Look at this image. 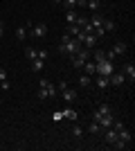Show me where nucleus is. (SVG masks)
I'll return each instance as SVG.
<instances>
[{
	"label": "nucleus",
	"mask_w": 135,
	"mask_h": 151,
	"mask_svg": "<svg viewBox=\"0 0 135 151\" xmlns=\"http://www.w3.org/2000/svg\"><path fill=\"white\" fill-rule=\"evenodd\" d=\"M88 23L92 25V29H95V27H101V23H104V16H101V14H97V12H95V16H92V18H90Z\"/></svg>",
	"instance_id": "11"
},
{
	"label": "nucleus",
	"mask_w": 135,
	"mask_h": 151,
	"mask_svg": "<svg viewBox=\"0 0 135 151\" xmlns=\"http://www.w3.org/2000/svg\"><path fill=\"white\" fill-rule=\"evenodd\" d=\"M52 120H54V122H61V120H63V111H56V113H52Z\"/></svg>",
	"instance_id": "27"
},
{
	"label": "nucleus",
	"mask_w": 135,
	"mask_h": 151,
	"mask_svg": "<svg viewBox=\"0 0 135 151\" xmlns=\"http://www.w3.org/2000/svg\"><path fill=\"white\" fill-rule=\"evenodd\" d=\"M56 88H59V93H61V90H65V88H68V81H61Z\"/></svg>",
	"instance_id": "29"
},
{
	"label": "nucleus",
	"mask_w": 135,
	"mask_h": 151,
	"mask_svg": "<svg viewBox=\"0 0 135 151\" xmlns=\"http://www.w3.org/2000/svg\"><path fill=\"white\" fill-rule=\"evenodd\" d=\"M39 59H47V52H45V50H39Z\"/></svg>",
	"instance_id": "32"
},
{
	"label": "nucleus",
	"mask_w": 135,
	"mask_h": 151,
	"mask_svg": "<svg viewBox=\"0 0 135 151\" xmlns=\"http://www.w3.org/2000/svg\"><path fill=\"white\" fill-rule=\"evenodd\" d=\"M0 86H2V90H9V81H7V79H5V81H0Z\"/></svg>",
	"instance_id": "31"
},
{
	"label": "nucleus",
	"mask_w": 135,
	"mask_h": 151,
	"mask_svg": "<svg viewBox=\"0 0 135 151\" xmlns=\"http://www.w3.org/2000/svg\"><path fill=\"white\" fill-rule=\"evenodd\" d=\"M65 32H68V34H70V36L74 38V36L79 34V32H81V25H77V23H72V25H68V29H65Z\"/></svg>",
	"instance_id": "16"
},
{
	"label": "nucleus",
	"mask_w": 135,
	"mask_h": 151,
	"mask_svg": "<svg viewBox=\"0 0 135 151\" xmlns=\"http://www.w3.org/2000/svg\"><path fill=\"white\" fill-rule=\"evenodd\" d=\"M77 9H65V20H68V25H72V23H77Z\"/></svg>",
	"instance_id": "10"
},
{
	"label": "nucleus",
	"mask_w": 135,
	"mask_h": 151,
	"mask_svg": "<svg viewBox=\"0 0 135 151\" xmlns=\"http://www.w3.org/2000/svg\"><path fill=\"white\" fill-rule=\"evenodd\" d=\"M90 83H92V79H90V75H86V72H84V75L79 77V86H81V88H88Z\"/></svg>",
	"instance_id": "14"
},
{
	"label": "nucleus",
	"mask_w": 135,
	"mask_h": 151,
	"mask_svg": "<svg viewBox=\"0 0 135 151\" xmlns=\"http://www.w3.org/2000/svg\"><path fill=\"white\" fill-rule=\"evenodd\" d=\"M117 138H119V131H115L113 126H108V131H106V142H108V145H115Z\"/></svg>",
	"instance_id": "7"
},
{
	"label": "nucleus",
	"mask_w": 135,
	"mask_h": 151,
	"mask_svg": "<svg viewBox=\"0 0 135 151\" xmlns=\"http://www.w3.org/2000/svg\"><path fill=\"white\" fill-rule=\"evenodd\" d=\"M2 32H5V25H2V20H0V36H2Z\"/></svg>",
	"instance_id": "34"
},
{
	"label": "nucleus",
	"mask_w": 135,
	"mask_h": 151,
	"mask_svg": "<svg viewBox=\"0 0 135 151\" xmlns=\"http://www.w3.org/2000/svg\"><path fill=\"white\" fill-rule=\"evenodd\" d=\"M99 131H101V126H99V124H97L95 120H92V122H90V126H88V133H92V135H97V133H99Z\"/></svg>",
	"instance_id": "21"
},
{
	"label": "nucleus",
	"mask_w": 135,
	"mask_h": 151,
	"mask_svg": "<svg viewBox=\"0 0 135 151\" xmlns=\"http://www.w3.org/2000/svg\"><path fill=\"white\" fill-rule=\"evenodd\" d=\"M97 113H99V115H106V113H110V106H108V104H101V106L97 108Z\"/></svg>",
	"instance_id": "26"
},
{
	"label": "nucleus",
	"mask_w": 135,
	"mask_h": 151,
	"mask_svg": "<svg viewBox=\"0 0 135 151\" xmlns=\"http://www.w3.org/2000/svg\"><path fill=\"white\" fill-rule=\"evenodd\" d=\"M81 70H84L86 75H90V77H92V75H95V61H90V59H88V61L84 63V68H81Z\"/></svg>",
	"instance_id": "13"
},
{
	"label": "nucleus",
	"mask_w": 135,
	"mask_h": 151,
	"mask_svg": "<svg viewBox=\"0 0 135 151\" xmlns=\"http://www.w3.org/2000/svg\"><path fill=\"white\" fill-rule=\"evenodd\" d=\"M61 2H63V0H54V5H61Z\"/></svg>",
	"instance_id": "35"
},
{
	"label": "nucleus",
	"mask_w": 135,
	"mask_h": 151,
	"mask_svg": "<svg viewBox=\"0 0 135 151\" xmlns=\"http://www.w3.org/2000/svg\"><path fill=\"white\" fill-rule=\"evenodd\" d=\"M61 5H63L65 9H77V0H63Z\"/></svg>",
	"instance_id": "24"
},
{
	"label": "nucleus",
	"mask_w": 135,
	"mask_h": 151,
	"mask_svg": "<svg viewBox=\"0 0 135 151\" xmlns=\"http://www.w3.org/2000/svg\"><path fill=\"white\" fill-rule=\"evenodd\" d=\"M86 7H90L92 12H97V9L101 7V0H88V2H86Z\"/></svg>",
	"instance_id": "23"
},
{
	"label": "nucleus",
	"mask_w": 135,
	"mask_h": 151,
	"mask_svg": "<svg viewBox=\"0 0 135 151\" xmlns=\"http://www.w3.org/2000/svg\"><path fill=\"white\" fill-rule=\"evenodd\" d=\"M108 79H110V86H124V83H126V77H124V72H113Z\"/></svg>",
	"instance_id": "5"
},
{
	"label": "nucleus",
	"mask_w": 135,
	"mask_h": 151,
	"mask_svg": "<svg viewBox=\"0 0 135 151\" xmlns=\"http://www.w3.org/2000/svg\"><path fill=\"white\" fill-rule=\"evenodd\" d=\"M63 120H77V113H74L72 108H65L63 111Z\"/></svg>",
	"instance_id": "22"
},
{
	"label": "nucleus",
	"mask_w": 135,
	"mask_h": 151,
	"mask_svg": "<svg viewBox=\"0 0 135 151\" xmlns=\"http://www.w3.org/2000/svg\"><path fill=\"white\" fill-rule=\"evenodd\" d=\"M97 86H99L101 90H106V88L110 86V79H108V77H101V75H97Z\"/></svg>",
	"instance_id": "12"
},
{
	"label": "nucleus",
	"mask_w": 135,
	"mask_h": 151,
	"mask_svg": "<svg viewBox=\"0 0 135 151\" xmlns=\"http://www.w3.org/2000/svg\"><path fill=\"white\" fill-rule=\"evenodd\" d=\"M27 34H29V32H27V27H16V38H18V41H25Z\"/></svg>",
	"instance_id": "17"
},
{
	"label": "nucleus",
	"mask_w": 135,
	"mask_h": 151,
	"mask_svg": "<svg viewBox=\"0 0 135 151\" xmlns=\"http://www.w3.org/2000/svg\"><path fill=\"white\" fill-rule=\"evenodd\" d=\"M122 72H124V77H126V79H131V83L135 81V65H133V63H126Z\"/></svg>",
	"instance_id": "8"
},
{
	"label": "nucleus",
	"mask_w": 135,
	"mask_h": 151,
	"mask_svg": "<svg viewBox=\"0 0 135 151\" xmlns=\"http://www.w3.org/2000/svg\"><path fill=\"white\" fill-rule=\"evenodd\" d=\"M84 43H79L77 38H72L68 32L63 34V38H61V45H59V52L61 54H68V57H72V54H77V50L81 47Z\"/></svg>",
	"instance_id": "1"
},
{
	"label": "nucleus",
	"mask_w": 135,
	"mask_h": 151,
	"mask_svg": "<svg viewBox=\"0 0 135 151\" xmlns=\"http://www.w3.org/2000/svg\"><path fill=\"white\" fill-rule=\"evenodd\" d=\"M72 135H74V138H84V129H81V126H74V129H72Z\"/></svg>",
	"instance_id": "25"
},
{
	"label": "nucleus",
	"mask_w": 135,
	"mask_h": 151,
	"mask_svg": "<svg viewBox=\"0 0 135 151\" xmlns=\"http://www.w3.org/2000/svg\"><path fill=\"white\" fill-rule=\"evenodd\" d=\"M86 2L88 0H77V7H86Z\"/></svg>",
	"instance_id": "33"
},
{
	"label": "nucleus",
	"mask_w": 135,
	"mask_h": 151,
	"mask_svg": "<svg viewBox=\"0 0 135 151\" xmlns=\"http://www.w3.org/2000/svg\"><path fill=\"white\" fill-rule=\"evenodd\" d=\"M131 140H133V135H131V131L126 129V126H124L122 131H119V138H117V142H115L113 147H115V149H126Z\"/></svg>",
	"instance_id": "3"
},
{
	"label": "nucleus",
	"mask_w": 135,
	"mask_h": 151,
	"mask_svg": "<svg viewBox=\"0 0 135 151\" xmlns=\"http://www.w3.org/2000/svg\"><path fill=\"white\" fill-rule=\"evenodd\" d=\"M113 72H115V65H113V61H110V59H106V61H101V63H95V75L110 77Z\"/></svg>",
	"instance_id": "2"
},
{
	"label": "nucleus",
	"mask_w": 135,
	"mask_h": 151,
	"mask_svg": "<svg viewBox=\"0 0 135 151\" xmlns=\"http://www.w3.org/2000/svg\"><path fill=\"white\" fill-rule=\"evenodd\" d=\"M61 95H63L65 104H72V101L77 99V90H74V88H70V86H68L65 90H61Z\"/></svg>",
	"instance_id": "6"
},
{
	"label": "nucleus",
	"mask_w": 135,
	"mask_h": 151,
	"mask_svg": "<svg viewBox=\"0 0 135 151\" xmlns=\"http://www.w3.org/2000/svg\"><path fill=\"white\" fill-rule=\"evenodd\" d=\"M106 59H108V57H106V52H104V50H95V63H101V61H106Z\"/></svg>",
	"instance_id": "19"
},
{
	"label": "nucleus",
	"mask_w": 135,
	"mask_h": 151,
	"mask_svg": "<svg viewBox=\"0 0 135 151\" xmlns=\"http://www.w3.org/2000/svg\"><path fill=\"white\" fill-rule=\"evenodd\" d=\"M43 68H45V59H39V57H36V59L32 61V70H34V72H43Z\"/></svg>",
	"instance_id": "9"
},
{
	"label": "nucleus",
	"mask_w": 135,
	"mask_h": 151,
	"mask_svg": "<svg viewBox=\"0 0 135 151\" xmlns=\"http://www.w3.org/2000/svg\"><path fill=\"white\" fill-rule=\"evenodd\" d=\"M27 32L36 38H43V36H47V25L45 23H29V29Z\"/></svg>",
	"instance_id": "4"
},
{
	"label": "nucleus",
	"mask_w": 135,
	"mask_h": 151,
	"mask_svg": "<svg viewBox=\"0 0 135 151\" xmlns=\"http://www.w3.org/2000/svg\"><path fill=\"white\" fill-rule=\"evenodd\" d=\"M25 57L29 59V61H34V59L39 57V50H34V47H27V50H25Z\"/></svg>",
	"instance_id": "20"
},
{
	"label": "nucleus",
	"mask_w": 135,
	"mask_h": 151,
	"mask_svg": "<svg viewBox=\"0 0 135 151\" xmlns=\"http://www.w3.org/2000/svg\"><path fill=\"white\" fill-rule=\"evenodd\" d=\"M101 27H104V32H113L115 29V20H110V18H104V23H101Z\"/></svg>",
	"instance_id": "15"
},
{
	"label": "nucleus",
	"mask_w": 135,
	"mask_h": 151,
	"mask_svg": "<svg viewBox=\"0 0 135 151\" xmlns=\"http://www.w3.org/2000/svg\"><path fill=\"white\" fill-rule=\"evenodd\" d=\"M39 99H47V93H45V88H39Z\"/></svg>",
	"instance_id": "28"
},
{
	"label": "nucleus",
	"mask_w": 135,
	"mask_h": 151,
	"mask_svg": "<svg viewBox=\"0 0 135 151\" xmlns=\"http://www.w3.org/2000/svg\"><path fill=\"white\" fill-rule=\"evenodd\" d=\"M84 59H81V57H77V54H72V65H74V68H77V70H81V68H84Z\"/></svg>",
	"instance_id": "18"
},
{
	"label": "nucleus",
	"mask_w": 135,
	"mask_h": 151,
	"mask_svg": "<svg viewBox=\"0 0 135 151\" xmlns=\"http://www.w3.org/2000/svg\"><path fill=\"white\" fill-rule=\"evenodd\" d=\"M7 79V72H5V68H0V81H5Z\"/></svg>",
	"instance_id": "30"
}]
</instances>
